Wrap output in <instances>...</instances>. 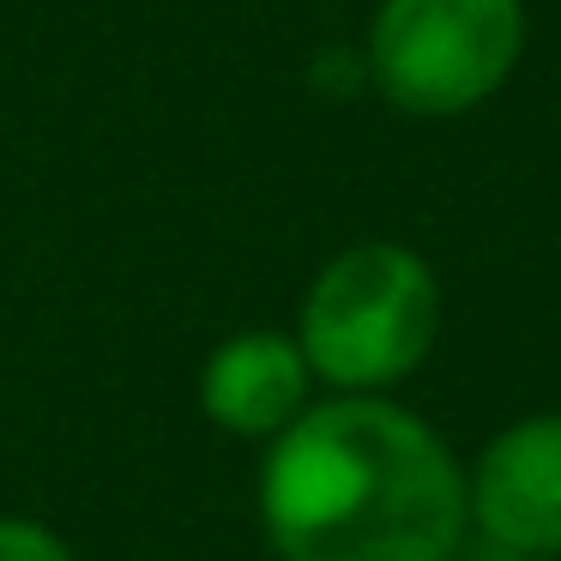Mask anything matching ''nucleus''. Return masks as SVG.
Listing matches in <instances>:
<instances>
[{
    "instance_id": "1",
    "label": "nucleus",
    "mask_w": 561,
    "mask_h": 561,
    "mask_svg": "<svg viewBox=\"0 0 561 561\" xmlns=\"http://www.w3.org/2000/svg\"><path fill=\"white\" fill-rule=\"evenodd\" d=\"M260 513L284 561H447L471 501L423 416L356 392L272 440Z\"/></svg>"
},
{
    "instance_id": "2",
    "label": "nucleus",
    "mask_w": 561,
    "mask_h": 561,
    "mask_svg": "<svg viewBox=\"0 0 561 561\" xmlns=\"http://www.w3.org/2000/svg\"><path fill=\"white\" fill-rule=\"evenodd\" d=\"M440 332V284L428 260L404 242H356L320 266L302 296L308 375L344 392H380L428 356Z\"/></svg>"
},
{
    "instance_id": "3",
    "label": "nucleus",
    "mask_w": 561,
    "mask_h": 561,
    "mask_svg": "<svg viewBox=\"0 0 561 561\" xmlns=\"http://www.w3.org/2000/svg\"><path fill=\"white\" fill-rule=\"evenodd\" d=\"M525 55V0H380L363 61L404 115L447 122L489 103Z\"/></svg>"
},
{
    "instance_id": "4",
    "label": "nucleus",
    "mask_w": 561,
    "mask_h": 561,
    "mask_svg": "<svg viewBox=\"0 0 561 561\" xmlns=\"http://www.w3.org/2000/svg\"><path fill=\"white\" fill-rule=\"evenodd\" d=\"M471 519L483 537L519 556H556L561 549V411L525 416L501 428L465 483Z\"/></svg>"
},
{
    "instance_id": "5",
    "label": "nucleus",
    "mask_w": 561,
    "mask_h": 561,
    "mask_svg": "<svg viewBox=\"0 0 561 561\" xmlns=\"http://www.w3.org/2000/svg\"><path fill=\"white\" fill-rule=\"evenodd\" d=\"M308 363L284 332H236L206 356L199 404L230 435H284L302 416Z\"/></svg>"
},
{
    "instance_id": "6",
    "label": "nucleus",
    "mask_w": 561,
    "mask_h": 561,
    "mask_svg": "<svg viewBox=\"0 0 561 561\" xmlns=\"http://www.w3.org/2000/svg\"><path fill=\"white\" fill-rule=\"evenodd\" d=\"M0 561H73L67 543L37 519H0Z\"/></svg>"
}]
</instances>
